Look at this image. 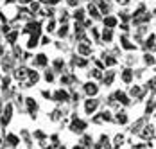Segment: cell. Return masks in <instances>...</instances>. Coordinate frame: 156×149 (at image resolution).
Wrapping results in <instances>:
<instances>
[{
  "label": "cell",
  "instance_id": "cell-22",
  "mask_svg": "<svg viewBox=\"0 0 156 149\" xmlns=\"http://www.w3.org/2000/svg\"><path fill=\"white\" fill-rule=\"evenodd\" d=\"M38 45V38H34V36H31V40H29V43H27V47L29 49H34Z\"/></svg>",
  "mask_w": 156,
  "mask_h": 149
},
{
  "label": "cell",
  "instance_id": "cell-35",
  "mask_svg": "<svg viewBox=\"0 0 156 149\" xmlns=\"http://www.w3.org/2000/svg\"><path fill=\"white\" fill-rule=\"evenodd\" d=\"M94 77L99 79V77H101V70H94Z\"/></svg>",
  "mask_w": 156,
  "mask_h": 149
},
{
  "label": "cell",
  "instance_id": "cell-39",
  "mask_svg": "<svg viewBox=\"0 0 156 149\" xmlns=\"http://www.w3.org/2000/svg\"><path fill=\"white\" fill-rule=\"evenodd\" d=\"M40 2H43V4H47V2H48V0H40Z\"/></svg>",
  "mask_w": 156,
  "mask_h": 149
},
{
  "label": "cell",
  "instance_id": "cell-30",
  "mask_svg": "<svg viewBox=\"0 0 156 149\" xmlns=\"http://www.w3.org/2000/svg\"><path fill=\"white\" fill-rule=\"evenodd\" d=\"M45 79L47 81H54V74L52 72H45Z\"/></svg>",
  "mask_w": 156,
  "mask_h": 149
},
{
  "label": "cell",
  "instance_id": "cell-2",
  "mask_svg": "<svg viewBox=\"0 0 156 149\" xmlns=\"http://www.w3.org/2000/svg\"><path fill=\"white\" fill-rule=\"evenodd\" d=\"M97 106H99V101H97V99H88L86 104H84V110H86V113L90 115V113H94L95 110H97Z\"/></svg>",
  "mask_w": 156,
  "mask_h": 149
},
{
  "label": "cell",
  "instance_id": "cell-4",
  "mask_svg": "<svg viewBox=\"0 0 156 149\" xmlns=\"http://www.w3.org/2000/svg\"><path fill=\"white\" fill-rule=\"evenodd\" d=\"M113 99H119V103H122V104H129V103H131V99H129V97L126 95L124 92H117Z\"/></svg>",
  "mask_w": 156,
  "mask_h": 149
},
{
  "label": "cell",
  "instance_id": "cell-16",
  "mask_svg": "<svg viewBox=\"0 0 156 149\" xmlns=\"http://www.w3.org/2000/svg\"><path fill=\"white\" fill-rule=\"evenodd\" d=\"M102 38H104V42H111V38H113L111 31H109V29H104V32H102Z\"/></svg>",
  "mask_w": 156,
  "mask_h": 149
},
{
  "label": "cell",
  "instance_id": "cell-15",
  "mask_svg": "<svg viewBox=\"0 0 156 149\" xmlns=\"http://www.w3.org/2000/svg\"><path fill=\"white\" fill-rule=\"evenodd\" d=\"M104 63H106L108 67H113V65L117 63V60H115L113 56H104Z\"/></svg>",
  "mask_w": 156,
  "mask_h": 149
},
{
  "label": "cell",
  "instance_id": "cell-5",
  "mask_svg": "<svg viewBox=\"0 0 156 149\" xmlns=\"http://www.w3.org/2000/svg\"><path fill=\"white\" fill-rule=\"evenodd\" d=\"M77 52L83 54V56H88V54H92V47L86 43H81V45H77Z\"/></svg>",
  "mask_w": 156,
  "mask_h": 149
},
{
  "label": "cell",
  "instance_id": "cell-23",
  "mask_svg": "<svg viewBox=\"0 0 156 149\" xmlns=\"http://www.w3.org/2000/svg\"><path fill=\"white\" fill-rule=\"evenodd\" d=\"M15 75H16V77H20V79H22V77H25V75H27V70H25V68H18Z\"/></svg>",
  "mask_w": 156,
  "mask_h": 149
},
{
  "label": "cell",
  "instance_id": "cell-19",
  "mask_svg": "<svg viewBox=\"0 0 156 149\" xmlns=\"http://www.w3.org/2000/svg\"><path fill=\"white\" fill-rule=\"evenodd\" d=\"M145 45H147L149 49H153V47H154V34H151V36L145 40Z\"/></svg>",
  "mask_w": 156,
  "mask_h": 149
},
{
  "label": "cell",
  "instance_id": "cell-18",
  "mask_svg": "<svg viewBox=\"0 0 156 149\" xmlns=\"http://www.w3.org/2000/svg\"><path fill=\"white\" fill-rule=\"evenodd\" d=\"M113 77H115V74H113V72H108V75H104V83H106L108 86L113 83Z\"/></svg>",
  "mask_w": 156,
  "mask_h": 149
},
{
  "label": "cell",
  "instance_id": "cell-14",
  "mask_svg": "<svg viewBox=\"0 0 156 149\" xmlns=\"http://www.w3.org/2000/svg\"><path fill=\"white\" fill-rule=\"evenodd\" d=\"M117 122H119V124H126V122H127V117H126L124 111H122V113H117Z\"/></svg>",
  "mask_w": 156,
  "mask_h": 149
},
{
  "label": "cell",
  "instance_id": "cell-12",
  "mask_svg": "<svg viewBox=\"0 0 156 149\" xmlns=\"http://www.w3.org/2000/svg\"><path fill=\"white\" fill-rule=\"evenodd\" d=\"M88 13L94 16V18H99V15H101V13H99V9L95 7L94 4H90V5H88Z\"/></svg>",
  "mask_w": 156,
  "mask_h": 149
},
{
  "label": "cell",
  "instance_id": "cell-25",
  "mask_svg": "<svg viewBox=\"0 0 156 149\" xmlns=\"http://www.w3.org/2000/svg\"><path fill=\"white\" fill-rule=\"evenodd\" d=\"M74 65H77V67H84V65H86V60H81V58H76V60H74Z\"/></svg>",
  "mask_w": 156,
  "mask_h": 149
},
{
  "label": "cell",
  "instance_id": "cell-33",
  "mask_svg": "<svg viewBox=\"0 0 156 149\" xmlns=\"http://www.w3.org/2000/svg\"><path fill=\"white\" fill-rule=\"evenodd\" d=\"M43 97H45V99H50L52 95H50V92H47V90H45V92H43Z\"/></svg>",
  "mask_w": 156,
  "mask_h": 149
},
{
  "label": "cell",
  "instance_id": "cell-24",
  "mask_svg": "<svg viewBox=\"0 0 156 149\" xmlns=\"http://www.w3.org/2000/svg\"><path fill=\"white\" fill-rule=\"evenodd\" d=\"M58 34H59L61 38H63V36H66V34H68V27H66V25H63L61 29L58 31Z\"/></svg>",
  "mask_w": 156,
  "mask_h": 149
},
{
  "label": "cell",
  "instance_id": "cell-32",
  "mask_svg": "<svg viewBox=\"0 0 156 149\" xmlns=\"http://www.w3.org/2000/svg\"><path fill=\"white\" fill-rule=\"evenodd\" d=\"M31 9H32V11H38V9H40V4H38V2L31 4Z\"/></svg>",
  "mask_w": 156,
  "mask_h": 149
},
{
  "label": "cell",
  "instance_id": "cell-21",
  "mask_svg": "<svg viewBox=\"0 0 156 149\" xmlns=\"http://www.w3.org/2000/svg\"><path fill=\"white\" fill-rule=\"evenodd\" d=\"M74 16H76V20H79V22H81V20L84 18V11H83V9H77V11L74 13Z\"/></svg>",
  "mask_w": 156,
  "mask_h": 149
},
{
  "label": "cell",
  "instance_id": "cell-20",
  "mask_svg": "<svg viewBox=\"0 0 156 149\" xmlns=\"http://www.w3.org/2000/svg\"><path fill=\"white\" fill-rule=\"evenodd\" d=\"M144 129H145V131L142 133V136H144V138H149V136H153V126H151V128H144Z\"/></svg>",
  "mask_w": 156,
  "mask_h": 149
},
{
  "label": "cell",
  "instance_id": "cell-27",
  "mask_svg": "<svg viewBox=\"0 0 156 149\" xmlns=\"http://www.w3.org/2000/svg\"><path fill=\"white\" fill-rule=\"evenodd\" d=\"M145 63H147V65H153V63H154V58H153L151 54H145Z\"/></svg>",
  "mask_w": 156,
  "mask_h": 149
},
{
  "label": "cell",
  "instance_id": "cell-9",
  "mask_svg": "<svg viewBox=\"0 0 156 149\" xmlns=\"http://www.w3.org/2000/svg\"><path fill=\"white\" fill-rule=\"evenodd\" d=\"M133 74H135V72H133L131 68H126L124 72H122V81H124V83H131V79H133Z\"/></svg>",
  "mask_w": 156,
  "mask_h": 149
},
{
  "label": "cell",
  "instance_id": "cell-41",
  "mask_svg": "<svg viewBox=\"0 0 156 149\" xmlns=\"http://www.w3.org/2000/svg\"><path fill=\"white\" fill-rule=\"evenodd\" d=\"M59 149H65V147H59Z\"/></svg>",
  "mask_w": 156,
  "mask_h": 149
},
{
  "label": "cell",
  "instance_id": "cell-17",
  "mask_svg": "<svg viewBox=\"0 0 156 149\" xmlns=\"http://www.w3.org/2000/svg\"><path fill=\"white\" fill-rule=\"evenodd\" d=\"M16 36H18V31H13V32H9V34H7V42H9V43H15Z\"/></svg>",
  "mask_w": 156,
  "mask_h": 149
},
{
  "label": "cell",
  "instance_id": "cell-8",
  "mask_svg": "<svg viewBox=\"0 0 156 149\" xmlns=\"http://www.w3.org/2000/svg\"><path fill=\"white\" fill-rule=\"evenodd\" d=\"M11 111H13V106L7 104L5 106V110H4V117H2V122H4V124L9 122V119H11Z\"/></svg>",
  "mask_w": 156,
  "mask_h": 149
},
{
  "label": "cell",
  "instance_id": "cell-29",
  "mask_svg": "<svg viewBox=\"0 0 156 149\" xmlns=\"http://www.w3.org/2000/svg\"><path fill=\"white\" fill-rule=\"evenodd\" d=\"M131 95H140V88L138 86H133L131 88Z\"/></svg>",
  "mask_w": 156,
  "mask_h": 149
},
{
  "label": "cell",
  "instance_id": "cell-1",
  "mask_svg": "<svg viewBox=\"0 0 156 149\" xmlns=\"http://www.w3.org/2000/svg\"><path fill=\"white\" fill-rule=\"evenodd\" d=\"M54 101H58V103H66V101H68V92L59 88L56 93H54Z\"/></svg>",
  "mask_w": 156,
  "mask_h": 149
},
{
  "label": "cell",
  "instance_id": "cell-7",
  "mask_svg": "<svg viewBox=\"0 0 156 149\" xmlns=\"http://www.w3.org/2000/svg\"><path fill=\"white\" fill-rule=\"evenodd\" d=\"M84 90H86V93H88V95H95V93L99 92V88H97V85H95V83H86V85H84Z\"/></svg>",
  "mask_w": 156,
  "mask_h": 149
},
{
  "label": "cell",
  "instance_id": "cell-34",
  "mask_svg": "<svg viewBox=\"0 0 156 149\" xmlns=\"http://www.w3.org/2000/svg\"><path fill=\"white\" fill-rule=\"evenodd\" d=\"M9 31H11L9 25H4V27H2V32H9Z\"/></svg>",
  "mask_w": 156,
  "mask_h": 149
},
{
  "label": "cell",
  "instance_id": "cell-6",
  "mask_svg": "<svg viewBox=\"0 0 156 149\" xmlns=\"http://www.w3.org/2000/svg\"><path fill=\"white\" fill-rule=\"evenodd\" d=\"M104 25H106V29H113V27H117V18L115 16H106L104 18Z\"/></svg>",
  "mask_w": 156,
  "mask_h": 149
},
{
  "label": "cell",
  "instance_id": "cell-28",
  "mask_svg": "<svg viewBox=\"0 0 156 149\" xmlns=\"http://www.w3.org/2000/svg\"><path fill=\"white\" fill-rule=\"evenodd\" d=\"M54 27H56V24H54V22L50 20V22L47 24V31H48V32H52V31H54Z\"/></svg>",
  "mask_w": 156,
  "mask_h": 149
},
{
  "label": "cell",
  "instance_id": "cell-11",
  "mask_svg": "<svg viewBox=\"0 0 156 149\" xmlns=\"http://www.w3.org/2000/svg\"><path fill=\"white\" fill-rule=\"evenodd\" d=\"M5 140H7L11 146H18V144H20V138H18L16 135H7V136H5Z\"/></svg>",
  "mask_w": 156,
  "mask_h": 149
},
{
  "label": "cell",
  "instance_id": "cell-38",
  "mask_svg": "<svg viewBox=\"0 0 156 149\" xmlns=\"http://www.w3.org/2000/svg\"><path fill=\"white\" fill-rule=\"evenodd\" d=\"M31 0H20V4H29Z\"/></svg>",
  "mask_w": 156,
  "mask_h": 149
},
{
  "label": "cell",
  "instance_id": "cell-3",
  "mask_svg": "<svg viewBox=\"0 0 156 149\" xmlns=\"http://www.w3.org/2000/svg\"><path fill=\"white\" fill-rule=\"evenodd\" d=\"M84 128H86V124H84L83 120H79V119H76L74 124H72V131H76V133H83Z\"/></svg>",
  "mask_w": 156,
  "mask_h": 149
},
{
  "label": "cell",
  "instance_id": "cell-26",
  "mask_svg": "<svg viewBox=\"0 0 156 149\" xmlns=\"http://www.w3.org/2000/svg\"><path fill=\"white\" fill-rule=\"evenodd\" d=\"M27 106H29V110H34V108H36V103H34V99H32V97L27 99Z\"/></svg>",
  "mask_w": 156,
  "mask_h": 149
},
{
  "label": "cell",
  "instance_id": "cell-40",
  "mask_svg": "<svg viewBox=\"0 0 156 149\" xmlns=\"http://www.w3.org/2000/svg\"><path fill=\"white\" fill-rule=\"evenodd\" d=\"M74 149H81V147H79V146H76V147H74Z\"/></svg>",
  "mask_w": 156,
  "mask_h": 149
},
{
  "label": "cell",
  "instance_id": "cell-13",
  "mask_svg": "<svg viewBox=\"0 0 156 149\" xmlns=\"http://www.w3.org/2000/svg\"><path fill=\"white\" fill-rule=\"evenodd\" d=\"M27 75H29V79H31L32 83H36V81L40 79V75H38V72H34V70H27Z\"/></svg>",
  "mask_w": 156,
  "mask_h": 149
},
{
  "label": "cell",
  "instance_id": "cell-42",
  "mask_svg": "<svg viewBox=\"0 0 156 149\" xmlns=\"http://www.w3.org/2000/svg\"><path fill=\"white\" fill-rule=\"evenodd\" d=\"M48 149H50V147H48Z\"/></svg>",
  "mask_w": 156,
  "mask_h": 149
},
{
  "label": "cell",
  "instance_id": "cell-31",
  "mask_svg": "<svg viewBox=\"0 0 156 149\" xmlns=\"http://www.w3.org/2000/svg\"><path fill=\"white\" fill-rule=\"evenodd\" d=\"M41 43L48 45V43H50V38H48V36H43V38H41Z\"/></svg>",
  "mask_w": 156,
  "mask_h": 149
},
{
  "label": "cell",
  "instance_id": "cell-10",
  "mask_svg": "<svg viewBox=\"0 0 156 149\" xmlns=\"http://www.w3.org/2000/svg\"><path fill=\"white\" fill-rule=\"evenodd\" d=\"M34 63H36V65H40V67H45V65L48 63V60H47V56H45V54H38V56H36V60H34Z\"/></svg>",
  "mask_w": 156,
  "mask_h": 149
},
{
  "label": "cell",
  "instance_id": "cell-36",
  "mask_svg": "<svg viewBox=\"0 0 156 149\" xmlns=\"http://www.w3.org/2000/svg\"><path fill=\"white\" fill-rule=\"evenodd\" d=\"M68 4H70V5H77L79 0H68Z\"/></svg>",
  "mask_w": 156,
  "mask_h": 149
},
{
  "label": "cell",
  "instance_id": "cell-37",
  "mask_svg": "<svg viewBox=\"0 0 156 149\" xmlns=\"http://www.w3.org/2000/svg\"><path fill=\"white\" fill-rule=\"evenodd\" d=\"M119 4H122V5H126V4H129V0H117Z\"/></svg>",
  "mask_w": 156,
  "mask_h": 149
}]
</instances>
